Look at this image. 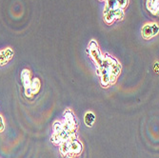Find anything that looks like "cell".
Masks as SVG:
<instances>
[{
    "label": "cell",
    "instance_id": "6da1fadb",
    "mask_svg": "<svg viewBox=\"0 0 159 158\" xmlns=\"http://www.w3.org/2000/svg\"><path fill=\"white\" fill-rule=\"evenodd\" d=\"M89 53L91 57V59L94 60L95 65L97 67H100V65L102 64L103 59H104V56L102 55V53H100V51L98 49V45L96 41L94 40H91L90 45H89Z\"/></svg>",
    "mask_w": 159,
    "mask_h": 158
},
{
    "label": "cell",
    "instance_id": "7a4b0ae2",
    "mask_svg": "<svg viewBox=\"0 0 159 158\" xmlns=\"http://www.w3.org/2000/svg\"><path fill=\"white\" fill-rule=\"evenodd\" d=\"M158 32H159V28L156 23L147 24L142 29V36L145 39H151L153 36L157 35Z\"/></svg>",
    "mask_w": 159,
    "mask_h": 158
},
{
    "label": "cell",
    "instance_id": "3957f363",
    "mask_svg": "<svg viewBox=\"0 0 159 158\" xmlns=\"http://www.w3.org/2000/svg\"><path fill=\"white\" fill-rule=\"evenodd\" d=\"M105 57H107V59L110 62V74H113L115 76L119 75V73L121 72V65L119 64V62L115 58L110 56L108 54Z\"/></svg>",
    "mask_w": 159,
    "mask_h": 158
},
{
    "label": "cell",
    "instance_id": "277c9868",
    "mask_svg": "<svg viewBox=\"0 0 159 158\" xmlns=\"http://www.w3.org/2000/svg\"><path fill=\"white\" fill-rule=\"evenodd\" d=\"M64 119H65L66 124H68L72 129H73V130H76L77 124H76L75 118V115H73V113L70 111V110H67V111L64 112Z\"/></svg>",
    "mask_w": 159,
    "mask_h": 158
},
{
    "label": "cell",
    "instance_id": "5b68a950",
    "mask_svg": "<svg viewBox=\"0 0 159 158\" xmlns=\"http://www.w3.org/2000/svg\"><path fill=\"white\" fill-rule=\"evenodd\" d=\"M69 148H70V152H72L73 154H79L82 152V144L77 141L76 139L69 141Z\"/></svg>",
    "mask_w": 159,
    "mask_h": 158
},
{
    "label": "cell",
    "instance_id": "8992f818",
    "mask_svg": "<svg viewBox=\"0 0 159 158\" xmlns=\"http://www.w3.org/2000/svg\"><path fill=\"white\" fill-rule=\"evenodd\" d=\"M21 81L23 83V86L25 87V89L30 88L31 86V72H30L29 70L24 69L21 72Z\"/></svg>",
    "mask_w": 159,
    "mask_h": 158
},
{
    "label": "cell",
    "instance_id": "52a82bcc",
    "mask_svg": "<svg viewBox=\"0 0 159 158\" xmlns=\"http://www.w3.org/2000/svg\"><path fill=\"white\" fill-rule=\"evenodd\" d=\"M147 7L153 14L158 13V0H148Z\"/></svg>",
    "mask_w": 159,
    "mask_h": 158
},
{
    "label": "cell",
    "instance_id": "ba28073f",
    "mask_svg": "<svg viewBox=\"0 0 159 158\" xmlns=\"http://www.w3.org/2000/svg\"><path fill=\"white\" fill-rule=\"evenodd\" d=\"M30 89H31V91L32 94L37 93L40 90V80L38 78H34V80H32Z\"/></svg>",
    "mask_w": 159,
    "mask_h": 158
},
{
    "label": "cell",
    "instance_id": "9c48e42d",
    "mask_svg": "<svg viewBox=\"0 0 159 158\" xmlns=\"http://www.w3.org/2000/svg\"><path fill=\"white\" fill-rule=\"evenodd\" d=\"M94 120H95V115L92 112H89L86 113V114H85L84 122L88 127H91L92 124H94Z\"/></svg>",
    "mask_w": 159,
    "mask_h": 158
},
{
    "label": "cell",
    "instance_id": "30bf717a",
    "mask_svg": "<svg viewBox=\"0 0 159 158\" xmlns=\"http://www.w3.org/2000/svg\"><path fill=\"white\" fill-rule=\"evenodd\" d=\"M104 20H105V22L107 24H112L113 22L115 20V19H114V16H113V10L104 11Z\"/></svg>",
    "mask_w": 159,
    "mask_h": 158
},
{
    "label": "cell",
    "instance_id": "8fae6325",
    "mask_svg": "<svg viewBox=\"0 0 159 158\" xmlns=\"http://www.w3.org/2000/svg\"><path fill=\"white\" fill-rule=\"evenodd\" d=\"M59 152L63 156L68 155L70 152V148H69V141L62 142L60 144V148H59Z\"/></svg>",
    "mask_w": 159,
    "mask_h": 158
},
{
    "label": "cell",
    "instance_id": "7c38bea8",
    "mask_svg": "<svg viewBox=\"0 0 159 158\" xmlns=\"http://www.w3.org/2000/svg\"><path fill=\"white\" fill-rule=\"evenodd\" d=\"M101 77V85L104 87V88H107L109 85H110V73H104V74H101L100 75Z\"/></svg>",
    "mask_w": 159,
    "mask_h": 158
},
{
    "label": "cell",
    "instance_id": "4fadbf2b",
    "mask_svg": "<svg viewBox=\"0 0 159 158\" xmlns=\"http://www.w3.org/2000/svg\"><path fill=\"white\" fill-rule=\"evenodd\" d=\"M113 16H114V19H118V20H122L124 17V12L122 9L119 8H116L113 10Z\"/></svg>",
    "mask_w": 159,
    "mask_h": 158
},
{
    "label": "cell",
    "instance_id": "5bb4252c",
    "mask_svg": "<svg viewBox=\"0 0 159 158\" xmlns=\"http://www.w3.org/2000/svg\"><path fill=\"white\" fill-rule=\"evenodd\" d=\"M53 133H59L63 130V124L61 122H59V121H55L53 123Z\"/></svg>",
    "mask_w": 159,
    "mask_h": 158
},
{
    "label": "cell",
    "instance_id": "9a60e30c",
    "mask_svg": "<svg viewBox=\"0 0 159 158\" xmlns=\"http://www.w3.org/2000/svg\"><path fill=\"white\" fill-rule=\"evenodd\" d=\"M105 7H107L109 10H114L117 8V2L116 0H106Z\"/></svg>",
    "mask_w": 159,
    "mask_h": 158
},
{
    "label": "cell",
    "instance_id": "2e32d148",
    "mask_svg": "<svg viewBox=\"0 0 159 158\" xmlns=\"http://www.w3.org/2000/svg\"><path fill=\"white\" fill-rule=\"evenodd\" d=\"M51 141L55 145H60L62 143V140L58 133H53V135H51Z\"/></svg>",
    "mask_w": 159,
    "mask_h": 158
},
{
    "label": "cell",
    "instance_id": "e0dca14e",
    "mask_svg": "<svg viewBox=\"0 0 159 158\" xmlns=\"http://www.w3.org/2000/svg\"><path fill=\"white\" fill-rule=\"evenodd\" d=\"M3 51H4L5 56H6L7 59H8V61H9L10 59H12L13 56V51L12 49H11V48H7V49L3 50Z\"/></svg>",
    "mask_w": 159,
    "mask_h": 158
},
{
    "label": "cell",
    "instance_id": "ac0fdd59",
    "mask_svg": "<svg viewBox=\"0 0 159 158\" xmlns=\"http://www.w3.org/2000/svg\"><path fill=\"white\" fill-rule=\"evenodd\" d=\"M116 2H117V8L123 10L125 7H127L129 0H116Z\"/></svg>",
    "mask_w": 159,
    "mask_h": 158
},
{
    "label": "cell",
    "instance_id": "d6986e66",
    "mask_svg": "<svg viewBox=\"0 0 159 158\" xmlns=\"http://www.w3.org/2000/svg\"><path fill=\"white\" fill-rule=\"evenodd\" d=\"M7 62H8V59H7L5 56L4 51H0V65L1 66L5 65V64H7Z\"/></svg>",
    "mask_w": 159,
    "mask_h": 158
},
{
    "label": "cell",
    "instance_id": "ffe728a7",
    "mask_svg": "<svg viewBox=\"0 0 159 158\" xmlns=\"http://www.w3.org/2000/svg\"><path fill=\"white\" fill-rule=\"evenodd\" d=\"M5 130V124L4 121H3V117L0 115V133H3Z\"/></svg>",
    "mask_w": 159,
    "mask_h": 158
},
{
    "label": "cell",
    "instance_id": "44dd1931",
    "mask_svg": "<svg viewBox=\"0 0 159 158\" xmlns=\"http://www.w3.org/2000/svg\"><path fill=\"white\" fill-rule=\"evenodd\" d=\"M116 77H117V76L113 75V74H110V83L113 84L114 82H115V81H116Z\"/></svg>",
    "mask_w": 159,
    "mask_h": 158
},
{
    "label": "cell",
    "instance_id": "7402d4cb",
    "mask_svg": "<svg viewBox=\"0 0 159 158\" xmlns=\"http://www.w3.org/2000/svg\"><path fill=\"white\" fill-rule=\"evenodd\" d=\"M25 94L27 95L28 97H31L32 93V91H31V89L30 88H27V89H25Z\"/></svg>",
    "mask_w": 159,
    "mask_h": 158
},
{
    "label": "cell",
    "instance_id": "603a6c76",
    "mask_svg": "<svg viewBox=\"0 0 159 158\" xmlns=\"http://www.w3.org/2000/svg\"><path fill=\"white\" fill-rule=\"evenodd\" d=\"M154 71L156 72H158V62H156L155 63V67H154Z\"/></svg>",
    "mask_w": 159,
    "mask_h": 158
}]
</instances>
